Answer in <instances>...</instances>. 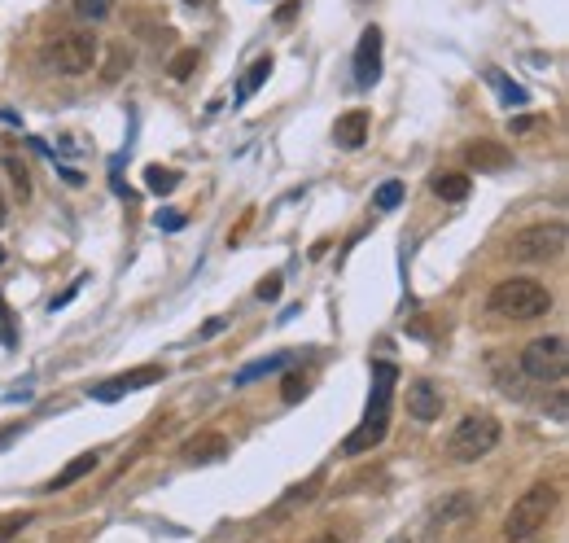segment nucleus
Returning <instances> with one entry per match:
<instances>
[{
    "mask_svg": "<svg viewBox=\"0 0 569 543\" xmlns=\"http://www.w3.org/2000/svg\"><path fill=\"white\" fill-rule=\"evenodd\" d=\"M486 311L499 320H539L552 311V290L539 285L534 276H508V281H499L491 290Z\"/></svg>",
    "mask_w": 569,
    "mask_h": 543,
    "instance_id": "f257e3e1",
    "label": "nucleus"
},
{
    "mask_svg": "<svg viewBox=\"0 0 569 543\" xmlns=\"http://www.w3.org/2000/svg\"><path fill=\"white\" fill-rule=\"evenodd\" d=\"M556 500H561V491H556L552 482H534L530 491H521L504 517V539L521 543V539L539 535V530L548 526V517L556 513Z\"/></svg>",
    "mask_w": 569,
    "mask_h": 543,
    "instance_id": "f03ea898",
    "label": "nucleus"
},
{
    "mask_svg": "<svg viewBox=\"0 0 569 543\" xmlns=\"http://www.w3.org/2000/svg\"><path fill=\"white\" fill-rule=\"evenodd\" d=\"M97 53H101V44L92 31H62V36H53L40 49V66L53 75H88Z\"/></svg>",
    "mask_w": 569,
    "mask_h": 543,
    "instance_id": "7ed1b4c3",
    "label": "nucleus"
},
{
    "mask_svg": "<svg viewBox=\"0 0 569 543\" xmlns=\"http://www.w3.org/2000/svg\"><path fill=\"white\" fill-rule=\"evenodd\" d=\"M499 421L491 417V412H469V417L456 421V430H451L447 438V456L460 460V465H473V460L491 456L499 447Z\"/></svg>",
    "mask_w": 569,
    "mask_h": 543,
    "instance_id": "20e7f679",
    "label": "nucleus"
},
{
    "mask_svg": "<svg viewBox=\"0 0 569 543\" xmlns=\"http://www.w3.org/2000/svg\"><path fill=\"white\" fill-rule=\"evenodd\" d=\"M508 254L521 263H552L565 254V224H534L508 241Z\"/></svg>",
    "mask_w": 569,
    "mask_h": 543,
    "instance_id": "39448f33",
    "label": "nucleus"
},
{
    "mask_svg": "<svg viewBox=\"0 0 569 543\" xmlns=\"http://www.w3.org/2000/svg\"><path fill=\"white\" fill-rule=\"evenodd\" d=\"M521 368H526V377H534V381H561L569 373V342L561 333L534 338L526 351H521Z\"/></svg>",
    "mask_w": 569,
    "mask_h": 543,
    "instance_id": "423d86ee",
    "label": "nucleus"
},
{
    "mask_svg": "<svg viewBox=\"0 0 569 543\" xmlns=\"http://www.w3.org/2000/svg\"><path fill=\"white\" fill-rule=\"evenodd\" d=\"M162 373H167V368H162V364H141V368H127V373L110 377V381H101V386H92L88 395H92V399H101V403H114V399L132 395V390L154 386V381H162Z\"/></svg>",
    "mask_w": 569,
    "mask_h": 543,
    "instance_id": "0eeeda50",
    "label": "nucleus"
},
{
    "mask_svg": "<svg viewBox=\"0 0 569 543\" xmlns=\"http://www.w3.org/2000/svg\"><path fill=\"white\" fill-rule=\"evenodd\" d=\"M381 44H386L381 27H364V36L355 44V84L359 88H373L381 79Z\"/></svg>",
    "mask_w": 569,
    "mask_h": 543,
    "instance_id": "6e6552de",
    "label": "nucleus"
},
{
    "mask_svg": "<svg viewBox=\"0 0 569 543\" xmlns=\"http://www.w3.org/2000/svg\"><path fill=\"white\" fill-rule=\"evenodd\" d=\"M180 456L189 460V465H219L224 456H232V443H228V434H219V430H202L180 447Z\"/></svg>",
    "mask_w": 569,
    "mask_h": 543,
    "instance_id": "1a4fd4ad",
    "label": "nucleus"
},
{
    "mask_svg": "<svg viewBox=\"0 0 569 543\" xmlns=\"http://www.w3.org/2000/svg\"><path fill=\"white\" fill-rule=\"evenodd\" d=\"M408 417L421 425H434L443 417V390H438L434 381H412L408 386Z\"/></svg>",
    "mask_w": 569,
    "mask_h": 543,
    "instance_id": "9d476101",
    "label": "nucleus"
},
{
    "mask_svg": "<svg viewBox=\"0 0 569 543\" xmlns=\"http://www.w3.org/2000/svg\"><path fill=\"white\" fill-rule=\"evenodd\" d=\"M386 430H390V412H368L364 425L346 434L342 456H364V452H373V447L381 443V438H386Z\"/></svg>",
    "mask_w": 569,
    "mask_h": 543,
    "instance_id": "9b49d317",
    "label": "nucleus"
},
{
    "mask_svg": "<svg viewBox=\"0 0 569 543\" xmlns=\"http://www.w3.org/2000/svg\"><path fill=\"white\" fill-rule=\"evenodd\" d=\"M464 158H469V167H478V171H504L513 163V154H508L499 141H473L464 149Z\"/></svg>",
    "mask_w": 569,
    "mask_h": 543,
    "instance_id": "f8f14e48",
    "label": "nucleus"
},
{
    "mask_svg": "<svg viewBox=\"0 0 569 543\" xmlns=\"http://www.w3.org/2000/svg\"><path fill=\"white\" fill-rule=\"evenodd\" d=\"M333 141H338V149H359L368 141V110H351L342 114L338 123H333Z\"/></svg>",
    "mask_w": 569,
    "mask_h": 543,
    "instance_id": "ddd939ff",
    "label": "nucleus"
},
{
    "mask_svg": "<svg viewBox=\"0 0 569 543\" xmlns=\"http://www.w3.org/2000/svg\"><path fill=\"white\" fill-rule=\"evenodd\" d=\"M399 381V368L394 364H373V395H368V412H390V390Z\"/></svg>",
    "mask_w": 569,
    "mask_h": 543,
    "instance_id": "4468645a",
    "label": "nucleus"
},
{
    "mask_svg": "<svg viewBox=\"0 0 569 543\" xmlns=\"http://www.w3.org/2000/svg\"><path fill=\"white\" fill-rule=\"evenodd\" d=\"M429 189H434L443 202H464L469 198V189H473V180L464 176V171H438V176L429 180Z\"/></svg>",
    "mask_w": 569,
    "mask_h": 543,
    "instance_id": "2eb2a0df",
    "label": "nucleus"
},
{
    "mask_svg": "<svg viewBox=\"0 0 569 543\" xmlns=\"http://www.w3.org/2000/svg\"><path fill=\"white\" fill-rule=\"evenodd\" d=\"M97 465H101V456H97V452H84V456H75V460H71V465H66V469H62V473H57V478L49 482V491L57 495V491H66V487H75V482H79V478H88V473H92V469H97Z\"/></svg>",
    "mask_w": 569,
    "mask_h": 543,
    "instance_id": "dca6fc26",
    "label": "nucleus"
},
{
    "mask_svg": "<svg viewBox=\"0 0 569 543\" xmlns=\"http://www.w3.org/2000/svg\"><path fill=\"white\" fill-rule=\"evenodd\" d=\"M289 364V355L281 351V355H267V360H254V364H246V368H241V373L237 377H232V381H237V386H250V381L254 377H267V373H281V368Z\"/></svg>",
    "mask_w": 569,
    "mask_h": 543,
    "instance_id": "f3484780",
    "label": "nucleus"
},
{
    "mask_svg": "<svg viewBox=\"0 0 569 543\" xmlns=\"http://www.w3.org/2000/svg\"><path fill=\"white\" fill-rule=\"evenodd\" d=\"M267 75H272V57H259V62H254L250 71H246V79H241V88H237V101H250L254 92L263 88V79H267Z\"/></svg>",
    "mask_w": 569,
    "mask_h": 543,
    "instance_id": "a211bd4d",
    "label": "nucleus"
},
{
    "mask_svg": "<svg viewBox=\"0 0 569 543\" xmlns=\"http://www.w3.org/2000/svg\"><path fill=\"white\" fill-rule=\"evenodd\" d=\"M176 184H180V171L158 167V163H149V167H145V189H149V193H171Z\"/></svg>",
    "mask_w": 569,
    "mask_h": 543,
    "instance_id": "6ab92c4d",
    "label": "nucleus"
},
{
    "mask_svg": "<svg viewBox=\"0 0 569 543\" xmlns=\"http://www.w3.org/2000/svg\"><path fill=\"white\" fill-rule=\"evenodd\" d=\"M71 5L84 22H106L114 14V0H71Z\"/></svg>",
    "mask_w": 569,
    "mask_h": 543,
    "instance_id": "aec40b11",
    "label": "nucleus"
},
{
    "mask_svg": "<svg viewBox=\"0 0 569 543\" xmlns=\"http://www.w3.org/2000/svg\"><path fill=\"white\" fill-rule=\"evenodd\" d=\"M460 513H469V495H456L447 508H434V517H429V535H438V526H447L451 517H460Z\"/></svg>",
    "mask_w": 569,
    "mask_h": 543,
    "instance_id": "412c9836",
    "label": "nucleus"
},
{
    "mask_svg": "<svg viewBox=\"0 0 569 543\" xmlns=\"http://www.w3.org/2000/svg\"><path fill=\"white\" fill-rule=\"evenodd\" d=\"M193 71H197V49H180L176 57H171V66H167L171 79H189Z\"/></svg>",
    "mask_w": 569,
    "mask_h": 543,
    "instance_id": "4be33fe9",
    "label": "nucleus"
},
{
    "mask_svg": "<svg viewBox=\"0 0 569 543\" xmlns=\"http://www.w3.org/2000/svg\"><path fill=\"white\" fill-rule=\"evenodd\" d=\"M399 202H403V184H399V180H386V184L377 189V198H373L377 211H394Z\"/></svg>",
    "mask_w": 569,
    "mask_h": 543,
    "instance_id": "5701e85b",
    "label": "nucleus"
},
{
    "mask_svg": "<svg viewBox=\"0 0 569 543\" xmlns=\"http://www.w3.org/2000/svg\"><path fill=\"white\" fill-rule=\"evenodd\" d=\"M486 75H491V84H495L499 92H504V101H508V106H526V88H517V84H508V79H504V75H499V71H486Z\"/></svg>",
    "mask_w": 569,
    "mask_h": 543,
    "instance_id": "b1692460",
    "label": "nucleus"
},
{
    "mask_svg": "<svg viewBox=\"0 0 569 543\" xmlns=\"http://www.w3.org/2000/svg\"><path fill=\"white\" fill-rule=\"evenodd\" d=\"M5 171H9V176H14V189H18V198H31V180H27V167H22L14 154H5Z\"/></svg>",
    "mask_w": 569,
    "mask_h": 543,
    "instance_id": "393cba45",
    "label": "nucleus"
},
{
    "mask_svg": "<svg viewBox=\"0 0 569 543\" xmlns=\"http://www.w3.org/2000/svg\"><path fill=\"white\" fill-rule=\"evenodd\" d=\"M0 342H5V346H18V329H14V316H9L5 294H0Z\"/></svg>",
    "mask_w": 569,
    "mask_h": 543,
    "instance_id": "a878e982",
    "label": "nucleus"
},
{
    "mask_svg": "<svg viewBox=\"0 0 569 543\" xmlns=\"http://www.w3.org/2000/svg\"><path fill=\"white\" fill-rule=\"evenodd\" d=\"M22 526H31V513H9V517H0V543L14 539Z\"/></svg>",
    "mask_w": 569,
    "mask_h": 543,
    "instance_id": "bb28decb",
    "label": "nucleus"
},
{
    "mask_svg": "<svg viewBox=\"0 0 569 543\" xmlns=\"http://www.w3.org/2000/svg\"><path fill=\"white\" fill-rule=\"evenodd\" d=\"M303 395H307V381L298 377V373H289V377H285V395H281V399H285V403H298Z\"/></svg>",
    "mask_w": 569,
    "mask_h": 543,
    "instance_id": "cd10ccee",
    "label": "nucleus"
},
{
    "mask_svg": "<svg viewBox=\"0 0 569 543\" xmlns=\"http://www.w3.org/2000/svg\"><path fill=\"white\" fill-rule=\"evenodd\" d=\"M259 298L263 303H276V298H281V276H267V281L259 285Z\"/></svg>",
    "mask_w": 569,
    "mask_h": 543,
    "instance_id": "c85d7f7f",
    "label": "nucleus"
},
{
    "mask_svg": "<svg viewBox=\"0 0 569 543\" xmlns=\"http://www.w3.org/2000/svg\"><path fill=\"white\" fill-rule=\"evenodd\" d=\"M158 228H167V233H180V228H184V215H158Z\"/></svg>",
    "mask_w": 569,
    "mask_h": 543,
    "instance_id": "c756f323",
    "label": "nucleus"
},
{
    "mask_svg": "<svg viewBox=\"0 0 569 543\" xmlns=\"http://www.w3.org/2000/svg\"><path fill=\"white\" fill-rule=\"evenodd\" d=\"M224 329H228V320H224V316H215V320H206L202 338H215V333H224Z\"/></svg>",
    "mask_w": 569,
    "mask_h": 543,
    "instance_id": "7c9ffc66",
    "label": "nucleus"
},
{
    "mask_svg": "<svg viewBox=\"0 0 569 543\" xmlns=\"http://www.w3.org/2000/svg\"><path fill=\"white\" fill-rule=\"evenodd\" d=\"M508 127H513V132L521 136V132H534V127H543V119H513Z\"/></svg>",
    "mask_w": 569,
    "mask_h": 543,
    "instance_id": "2f4dec72",
    "label": "nucleus"
},
{
    "mask_svg": "<svg viewBox=\"0 0 569 543\" xmlns=\"http://www.w3.org/2000/svg\"><path fill=\"white\" fill-rule=\"evenodd\" d=\"M18 434H22V421H18V425H9V430H0V447H9Z\"/></svg>",
    "mask_w": 569,
    "mask_h": 543,
    "instance_id": "473e14b6",
    "label": "nucleus"
},
{
    "mask_svg": "<svg viewBox=\"0 0 569 543\" xmlns=\"http://www.w3.org/2000/svg\"><path fill=\"white\" fill-rule=\"evenodd\" d=\"M5 215H9V206H5V198H0V224H5Z\"/></svg>",
    "mask_w": 569,
    "mask_h": 543,
    "instance_id": "72a5a7b5",
    "label": "nucleus"
},
{
    "mask_svg": "<svg viewBox=\"0 0 569 543\" xmlns=\"http://www.w3.org/2000/svg\"><path fill=\"white\" fill-rule=\"evenodd\" d=\"M386 543H408V535H394V539H386Z\"/></svg>",
    "mask_w": 569,
    "mask_h": 543,
    "instance_id": "f704fd0d",
    "label": "nucleus"
},
{
    "mask_svg": "<svg viewBox=\"0 0 569 543\" xmlns=\"http://www.w3.org/2000/svg\"><path fill=\"white\" fill-rule=\"evenodd\" d=\"M316 543H338V539H329V535H324V539H316Z\"/></svg>",
    "mask_w": 569,
    "mask_h": 543,
    "instance_id": "c9c22d12",
    "label": "nucleus"
},
{
    "mask_svg": "<svg viewBox=\"0 0 569 543\" xmlns=\"http://www.w3.org/2000/svg\"><path fill=\"white\" fill-rule=\"evenodd\" d=\"M184 5H202V0H184Z\"/></svg>",
    "mask_w": 569,
    "mask_h": 543,
    "instance_id": "e433bc0d",
    "label": "nucleus"
},
{
    "mask_svg": "<svg viewBox=\"0 0 569 543\" xmlns=\"http://www.w3.org/2000/svg\"><path fill=\"white\" fill-rule=\"evenodd\" d=\"M0 263H5V250H0Z\"/></svg>",
    "mask_w": 569,
    "mask_h": 543,
    "instance_id": "4c0bfd02",
    "label": "nucleus"
}]
</instances>
